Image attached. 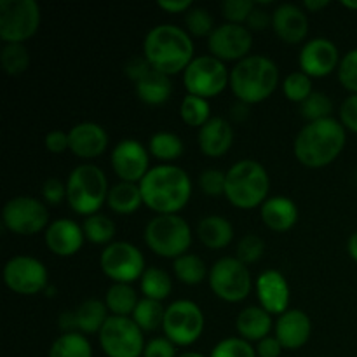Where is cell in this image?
Masks as SVG:
<instances>
[{
	"label": "cell",
	"instance_id": "ee69618b",
	"mask_svg": "<svg viewBox=\"0 0 357 357\" xmlns=\"http://www.w3.org/2000/svg\"><path fill=\"white\" fill-rule=\"evenodd\" d=\"M265 253V241L261 239L257 234H246L244 237H241L239 243H237V251L236 258L243 261L244 265L257 264Z\"/></svg>",
	"mask_w": 357,
	"mask_h": 357
},
{
	"label": "cell",
	"instance_id": "d4e9b609",
	"mask_svg": "<svg viewBox=\"0 0 357 357\" xmlns=\"http://www.w3.org/2000/svg\"><path fill=\"white\" fill-rule=\"evenodd\" d=\"M260 218L267 229L274 232H288L298 222V208L286 195H274L260 206Z\"/></svg>",
	"mask_w": 357,
	"mask_h": 357
},
{
	"label": "cell",
	"instance_id": "44dd1931",
	"mask_svg": "<svg viewBox=\"0 0 357 357\" xmlns=\"http://www.w3.org/2000/svg\"><path fill=\"white\" fill-rule=\"evenodd\" d=\"M272 30L286 44H300L309 33V17L303 7L281 3L272 10Z\"/></svg>",
	"mask_w": 357,
	"mask_h": 357
},
{
	"label": "cell",
	"instance_id": "5b68a950",
	"mask_svg": "<svg viewBox=\"0 0 357 357\" xmlns=\"http://www.w3.org/2000/svg\"><path fill=\"white\" fill-rule=\"evenodd\" d=\"M268 190L271 178L258 160H237L225 173V197L236 208H260L268 199Z\"/></svg>",
	"mask_w": 357,
	"mask_h": 357
},
{
	"label": "cell",
	"instance_id": "e0dca14e",
	"mask_svg": "<svg viewBox=\"0 0 357 357\" xmlns=\"http://www.w3.org/2000/svg\"><path fill=\"white\" fill-rule=\"evenodd\" d=\"M110 162L121 181L139 183L150 171V152L138 139L126 138L114 146Z\"/></svg>",
	"mask_w": 357,
	"mask_h": 357
},
{
	"label": "cell",
	"instance_id": "60d3db41",
	"mask_svg": "<svg viewBox=\"0 0 357 357\" xmlns=\"http://www.w3.org/2000/svg\"><path fill=\"white\" fill-rule=\"evenodd\" d=\"M282 93L289 101L302 105L314 93L312 79L303 72L289 73L284 82H282Z\"/></svg>",
	"mask_w": 357,
	"mask_h": 357
},
{
	"label": "cell",
	"instance_id": "8d00e7d4",
	"mask_svg": "<svg viewBox=\"0 0 357 357\" xmlns=\"http://www.w3.org/2000/svg\"><path fill=\"white\" fill-rule=\"evenodd\" d=\"M180 117L190 128L201 129L211 119V105H209V101L206 98L187 94L181 100Z\"/></svg>",
	"mask_w": 357,
	"mask_h": 357
},
{
	"label": "cell",
	"instance_id": "be15d7a7",
	"mask_svg": "<svg viewBox=\"0 0 357 357\" xmlns=\"http://www.w3.org/2000/svg\"><path fill=\"white\" fill-rule=\"evenodd\" d=\"M178 357H206V356H202L201 352H194V351H187V352H181L180 356Z\"/></svg>",
	"mask_w": 357,
	"mask_h": 357
},
{
	"label": "cell",
	"instance_id": "b9f144b4",
	"mask_svg": "<svg viewBox=\"0 0 357 357\" xmlns=\"http://www.w3.org/2000/svg\"><path fill=\"white\" fill-rule=\"evenodd\" d=\"M209 357H258L257 349L241 337H229L213 347Z\"/></svg>",
	"mask_w": 357,
	"mask_h": 357
},
{
	"label": "cell",
	"instance_id": "9f6ffc18",
	"mask_svg": "<svg viewBox=\"0 0 357 357\" xmlns=\"http://www.w3.org/2000/svg\"><path fill=\"white\" fill-rule=\"evenodd\" d=\"M157 6L171 14H187L194 7L192 0H159Z\"/></svg>",
	"mask_w": 357,
	"mask_h": 357
},
{
	"label": "cell",
	"instance_id": "5bb4252c",
	"mask_svg": "<svg viewBox=\"0 0 357 357\" xmlns=\"http://www.w3.org/2000/svg\"><path fill=\"white\" fill-rule=\"evenodd\" d=\"M2 223L16 236H35L49 227V211L40 199L17 195L3 206Z\"/></svg>",
	"mask_w": 357,
	"mask_h": 357
},
{
	"label": "cell",
	"instance_id": "8fae6325",
	"mask_svg": "<svg viewBox=\"0 0 357 357\" xmlns=\"http://www.w3.org/2000/svg\"><path fill=\"white\" fill-rule=\"evenodd\" d=\"M183 84L188 94L208 100L225 91L230 84V72L215 56H195L183 72Z\"/></svg>",
	"mask_w": 357,
	"mask_h": 357
},
{
	"label": "cell",
	"instance_id": "e575fe53",
	"mask_svg": "<svg viewBox=\"0 0 357 357\" xmlns=\"http://www.w3.org/2000/svg\"><path fill=\"white\" fill-rule=\"evenodd\" d=\"M183 142L178 135L171 131H159L155 135L150 136L149 142V152L155 159L164 160V162H171L183 155Z\"/></svg>",
	"mask_w": 357,
	"mask_h": 357
},
{
	"label": "cell",
	"instance_id": "7402d4cb",
	"mask_svg": "<svg viewBox=\"0 0 357 357\" xmlns=\"http://www.w3.org/2000/svg\"><path fill=\"white\" fill-rule=\"evenodd\" d=\"M68 139L70 150L84 160L96 159L108 149V135L98 122H79L68 131Z\"/></svg>",
	"mask_w": 357,
	"mask_h": 357
},
{
	"label": "cell",
	"instance_id": "83f0119b",
	"mask_svg": "<svg viewBox=\"0 0 357 357\" xmlns=\"http://www.w3.org/2000/svg\"><path fill=\"white\" fill-rule=\"evenodd\" d=\"M135 93L139 101L157 107V105H162L169 100L171 94H173V84H171L169 77L157 72V70H152L135 84Z\"/></svg>",
	"mask_w": 357,
	"mask_h": 357
},
{
	"label": "cell",
	"instance_id": "4dcf8cb0",
	"mask_svg": "<svg viewBox=\"0 0 357 357\" xmlns=\"http://www.w3.org/2000/svg\"><path fill=\"white\" fill-rule=\"evenodd\" d=\"M138 302L139 298L136 289L131 284H122V282H114L105 295V303L112 316L131 317Z\"/></svg>",
	"mask_w": 357,
	"mask_h": 357
},
{
	"label": "cell",
	"instance_id": "52a82bcc",
	"mask_svg": "<svg viewBox=\"0 0 357 357\" xmlns=\"http://www.w3.org/2000/svg\"><path fill=\"white\" fill-rule=\"evenodd\" d=\"M145 243L157 257L176 258L192 246V227L180 215H155L145 227Z\"/></svg>",
	"mask_w": 357,
	"mask_h": 357
},
{
	"label": "cell",
	"instance_id": "bcb514c9",
	"mask_svg": "<svg viewBox=\"0 0 357 357\" xmlns=\"http://www.w3.org/2000/svg\"><path fill=\"white\" fill-rule=\"evenodd\" d=\"M255 6H257V2H253V0H225V2H222V13L227 23L246 24L248 16L255 9Z\"/></svg>",
	"mask_w": 357,
	"mask_h": 357
},
{
	"label": "cell",
	"instance_id": "ac0fdd59",
	"mask_svg": "<svg viewBox=\"0 0 357 357\" xmlns=\"http://www.w3.org/2000/svg\"><path fill=\"white\" fill-rule=\"evenodd\" d=\"M340 52L335 42L326 37L310 38L303 44L300 51V72L312 77H326L338 70L340 65Z\"/></svg>",
	"mask_w": 357,
	"mask_h": 357
},
{
	"label": "cell",
	"instance_id": "f546056e",
	"mask_svg": "<svg viewBox=\"0 0 357 357\" xmlns=\"http://www.w3.org/2000/svg\"><path fill=\"white\" fill-rule=\"evenodd\" d=\"M108 208L117 215H132L143 204L139 183H129V181H119L112 185L107 197Z\"/></svg>",
	"mask_w": 357,
	"mask_h": 357
},
{
	"label": "cell",
	"instance_id": "ba28073f",
	"mask_svg": "<svg viewBox=\"0 0 357 357\" xmlns=\"http://www.w3.org/2000/svg\"><path fill=\"white\" fill-rule=\"evenodd\" d=\"M209 288L223 302H243L253 288L250 268L236 257L220 258L209 271Z\"/></svg>",
	"mask_w": 357,
	"mask_h": 357
},
{
	"label": "cell",
	"instance_id": "9c48e42d",
	"mask_svg": "<svg viewBox=\"0 0 357 357\" xmlns=\"http://www.w3.org/2000/svg\"><path fill=\"white\" fill-rule=\"evenodd\" d=\"M40 6L35 0H0V38L23 44L40 26Z\"/></svg>",
	"mask_w": 357,
	"mask_h": 357
},
{
	"label": "cell",
	"instance_id": "816d5d0a",
	"mask_svg": "<svg viewBox=\"0 0 357 357\" xmlns=\"http://www.w3.org/2000/svg\"><path fill=\"white\" fill-rule=\"evenodd\" d=\"M340 122L345 129L357 135V94H351L340 105Z\"/></svg>",
	"mask_w": 357,
	"mask_h": 357
},
{
	"label": "cell",
	"instance_id": "11a10c76",
	"mask_svg": "<svg viewBox=\"0 0 357 357\" xmlns=\"http://www.w3.org/2000/svg\"><path fill=\"white\" fill-rule=\"evenodd\" d=\"M257 356L258 357H279L282 354V345L275 337H267L257 344Z\"/></svg>",
	"mask_w": 357,
	"mask_h": 357
},
{
	"label": "cell",
	"instance_id": "d6986e66",
	"mask_svg": "<svg viewBox=\"0 0 357 357\" xmlns=\"http://www.w3.org/2000/svg\"><path fill=\"white\" fill-rule=\"evenodd\" d=\"M260 307H264L268 314L281 316L286 310H289L291 302V289H289L288 279L284 274L275 268H267L258 275L255 282Z\"/></svg>",
	"mask_w": 357,
	"mask_h": 357
},
{
	"label": "cell",
	"instance_id": "f35d334b",
	"mask_svg": "<svg viewBox=\"0 0 357 357\" xmlns=\"http://www.w3.org/2000/svg\"><path fill=\"white\" fill-rule=\"evenodd\" d=\"M0 65L7 75H21L30 66V51L24 44H6L0 51Z\"/></svg>",
	"mask_w": 357,
	"mask_h": 357
},
{
	"label": "cell",
	"instance_id": "484cf974",
	"mask_svg": "<svg viewBox=\"0 0 357 357\" xmlns=\"http://www.w3.org/2000/svg\"><path fill=\"white\" fill-rule=\"evenodd\" d=\"M272 326H274V323H272V314H268L260 305L246 307V309H243L237 314V333H239L241 338L250 342V344H253V342L258 344L260 340L267 338Z\"/></svg>",
	"mask_w": 357,
	"mask_h": 357
},
{
	"label": "cell",
	"instance_id": "ffe728a7",
	"mask_svg": "<svg viewBox=\"0 0 357 357\" xmlns=\"http://www.w3.org/2000/svg\"><path fill=\"white\" fill-rule=\"evenodd\" d=\"M44 239L51 253L66 258L73 257L82 250L86 236H84L82 225L70 218H58L49 223Z\"/></svg>",
	"mask_w": 357,
	"mask_h": 357
},
{
	"label": "cell",
	"instance_id": "603a6c76",
	"mask_svg": "<svg viewBox=\"0 0 357 357\" xmlns=\"http://www.w3.org/2000/svg\"><path fill=\"white\" fill-rule=\"evenodd\" d=\"M275 338L282 349L286 351H298L307 342L310 340L312 333V321L307 316V312L300 309H289L279 316L275 321Z\"/></svg>",
	"mask_w": 357,
	"mask_h": 357
},
{
	"label": "cell",
	"instance_id": "f1b7e54d",
	"mask_svg": "<svg viewBox=\"0 0 357 357\" xmlns=\"http://www.w3.org/2000/svg\"><path fill=\"white\" fill-rule=\"evenodd\" d=\"M108 307L105 300L89 298L84 300L79 307L75 309V321H77V331L82 335H93L100 333L101 328L108 321Z\"/></svg>",
	"mask_w": 357,
	"mask_h": 357
},
{
	"label": "cell",
	"instance_id": "8992f818",
	"mask_svg": "<svg viewBox=\"0 0 357 357\" xmlns=\"http://www.w3.org/2000/svg\"><path fill=\"white\" fill-rule=\"evenodd\" d=\"M108 192L107 174L94 164H80L66 178V201L77 215L86 218L100 213L101 206L107 202Z\"/></svg>",
	"mask_w": 357,
	"mask_h": 357
},
{
	"label": "cell",
	"instance_id": "d6a6232c",
	"mask_svg": "<svg viewBox=\"0 0 357 357\" xmlns=\"http://www.w3.org/2000/svg\"><path fill=\"white\" fill-rule=\"evenodd\" d=\"M139 289L143 293V298L162 302L171 295L173 281H171L169 274L166 271L159 267H150L146 268L145 274L139 279Z\"/></svg>",
	"mask_w": 357,
	"mask_h": 357
},
{
	"label": "cell",
	"instance_id": "7bdbcfd3",
	"mask_svg": "<svg viewBox=\"0 0 357 357\" xmlns=\"http://www.w3.org/2000/svg\"><path fill=\"white\" fill-rule=\"evenodd\" d=\"M185 24H187L188 33L194 37H209L216 28L209 10L199 6H194L185 14Z\"/></svg>",
	"mask_w": 357,
	"mask_h": 357
},
{
	"label": "cell",
	"instance_id": "3957f363",
	"mask_svg": "<svg viewBox=\"0 0 357 357\" xmlns=\"http://www.w3.org/2000/svg\"><path fill=\"white\" fill-rule=\"evenodd\" d=\"M143 56L153 70L167 77L185 72L195 58L192 35L176 24H157L145 35Z\"/></svg>",
	"mask_w": 357,
	"mask_h": 357
},
{
	"label": "cell",
	"instance_id": "cb8c5ba5",
	"mask_svg": "<svg viewBox=\"0 0 357 357\" xmlns=\"http://www.w3.org/2000/svg\"><path fill=\"white\" fill-rule=\"evenodd\" d=\"M199 149L206 157L218 159L230 150L234 143V128L227 119L211 117L197 135Z\"/></svg>",
	"mask_w": 357,
	"mask_h": 357
},
{
	"label": "cell",
	"instance_id": "f6af8a7d",
	"mask_svg": "<svg viewBox=\"0 0 357 357\" xmlns=\"http://www.w3.org/2000/svg\"><path fill=\"white\" fill-rule=\"evenodd\" d=\"M338 80L352 94H357V47L342 56L338 65Z\"/></svg>",
	"mask_w": 357,
	"mask_h": 357
},
{
	"label": "cell",
	"instance_id": "7dc6e473",
	"mask_svg": "<svg viewBox=\"0 0 357 357\" xmlns=\"http://www.w3.org/2000/svg\"><path fill=\"white\" fill-rule=\"evenodd\" d=\"M199 188L209 197L225 195V173L220 169H206L199 176Z\"/></svg>",
	"mask_w": 357,
	"mask_h": 357
},
{
	"label": "cell",
	"instance_id": "db71d44e",
	"mask_svg": "<svg viewBox=\"0 0 357 357\" xmlns=\"http://www.w3.org/2000/svg\"><path fill=\"white\" fill-rule=\"evenodd\" d=\"M45 149L51 153H63L70 149V139L68 132L59 131V129H54V131L47 132L45 136Z\"/></svg>",
	"mask_w": 357,
	"mask_h": 357
},
{
	"label": "cell",
	"instance_id": "7a4b0ae2",
	"mask_svg": "<svg viewBox=\"0 0 357 357\" xmlns=\"http://www.w3.org/2000/svg\"><path fill=\"white\" fill-rule=\"evenodd\" d=\"M347 129L338 119L307 122L296 135L293 152L300 164L310 169H321L333 162L345 149Z\"/></svg>",
	"mask_w": 357,
	"mask_h": 357
},
{
	"label": "cell",
	"instance_id": "6125c7cd",
	"mask_svg": "<svg viewBox=\"0 0 357 357\" xmlns=\"http://www.w3.org/2000/svg\"><path fill=\"white\" fill-rule=\"evenodd\" d=\"M342 6L347 7V9L357 10V0H344V2H342Z\"/></svg>",
	"mask_w": 357,
	"mask_h": 357
},
{
	"label": "cell",
	"instance_id": "9a60e30c",
	"mask_svg": "<svg viewBox=\"0 0 357 357\" xmlns=\"http://www.w3.org/2000/svg\"><path fill=\"white\" fill-rule=\"evenodd\" d=\"M3 282L16 295L33 296L45 291L49 286V272L38 258L16 255L9 258L2 271Z\"/></svg>",
	"mask_w": 357,
	"mask_h": 357
},
{
	"label": "cell",
	"instance_id": "680465c9",
	"mask_svg": "<svg viewBox=\"0 0 357 357\" xmlns=\"http://www.w3.org/2000/svg\"><path fill=\"white\" fill-rule=\"evenodd\" d=\"M248 108H250V105L241 103V101H237V103L232 107V117H234V121H236V122L246 121L248 115H250V112H248Z\"/></svg>",
	"mask_w": 357,
	"mask_h": 357
},
{
	"label": "cell",
	"instance_id": "f907efd6",
	"mask_svg": "<svg viewBox=\"0 0 357 357\" xmlns=\"http://www.w3.org/2000/svg\"><path fill=\"white\" fill-rule=\"evenodd\" d=\"M152 65L149 63V59L145 56H132L128 61L124 63V73L132 80V82H138L149 72H152Z\"/></svg>",
	"mask_w": 357,
	"mask_h": 357
},
{
	"label": "cell",
	"instance_id": "f5cc1de1",
	"mask_svg": "<svg viewBox=\"0 0 357 357\" xmlns=\"http://www.w3.org/2000/svg\"><path fill=\"white\" fill-rule=\"evenodd\" d=\"M246 26L251 31H261L265 28L272 26V13H268L267 9L261 7V3H257L255 9L251 10V14L246 20Z\"/></svg>",
	"mask_w": 357,
	"mask_h": 357
},
{
	"label": "cell",
	"instance_id": "ab89813d",
	"mask_svg": "<svg viewBox=\"0 0 357 357\" xmlns=\"http://www.w3.org/2000/svg\"><path fill=\"white\" fill-rule=\"evenodd\" d=\"M300 112H302V117L305 119L307 122L330 119L331 112H333V101L330 100L328 94L314 91V93L300 105Z\"/></svg>",
	"mask_w": 357,
	"mask_h": 357
},
{
	"label": "cell",
	"instance_id": "1f68e13d",
	"mask_svg": "<svg viewBox=\"0 0 357 357\" xmlns=\"http://www.w3.org/2000/svg\"><path fill=\"white\" fill-rule=\"evenodd\" d=\"M174 275L178 281L187 286H197L209 278V271L206 261L194 253H187L176 258L173 264Z\"/></svg>",
	"mask_w": 357,
	"mask_h": 357
},
{
	"label": "cell",
	"instance_id": "681fc988",
	"mask_svg": "<svg viewBox=\"0 0 357 357\" xmlns=\"http://www.w3.org/2000/svg\"><path fill=\"white\" fill-rule=\"evenodd\" d=\"M143 357H178L176 345L166 337H155L146 342Z\"/></svg>",
	"mask_w": 357,
	"mask_h": 357
},
{
	"label": "cell",
	"instance_id": "91938a15",
	"mask_svg": "<svg viewBox=\"0 0 357 357\" xmlns=\"http://www.w3.org/2000/svg\"><path fill=\"white\" fill-rule=\"evenodd\" d=\"M328 6H330V0H305L303 2V9H307L309 13H316V10L324 9Z\"/></svg>",
	"mask_w": 357,
	"mask_h": 357
},
{
	"label": "cell",
	"instance_id": "4fadbf2b",
	"mask_svg": "<svg viewBox=\"0 0 357 357\" xmlns=\"http://www.w3.org/2000/svg\"><path fill=\"white\" fill-rule=\"evenodd\" d=\"M100 267L108 279L122 284L138 281L146 271L142 251L126 241H114L105 246L100 255Z\"/></svg>",
	"mask_w": 357,
	"mask_h": 357
},
{
	"label": "cell",
	"instance_id": "30bf717a",
	"mask_svg": "<svg viewBox=\"0 0 357 357\" xmlns=\"http://www.w3.org/2000/svg\"><path fill=\"white\" fill-rule=\"evenodd\" d=\"M164 337L176 347H188L204 331V314L192 300H176L166 307L162 323Z\"/></svg>",
	"mask_w": 357,
	"mask_h": 357
},
{
	"label": "cell",
	"instance_id": "94428289",
	"mask_svg": "<svg viewBox=\"0 0 357 357\" xmlns=\"http://www.w3.org/2000/svg\"><path fill=\"white\" fill-rule=\"evenodd\" d=\"M347 251L351 255V258L354 261H357V230L349 237V243H347Z\"/></svg>",
	"mask_w": 357,
	"mask_h": 357
},
{
	"label": "cell",
	"instance_id": "d590c367",
	"mask_svg": "<svg viewBox=\"0 0 357 357\" xmlns=\"http://www.w3.org/2000/svg\"><path fill=\"white\" fill-rule=\"evenodd\" d=\"M166 307L162 302H155L150 298H139L131 319L135 321L142 331H155L162 328Z\"/></svg>",
	"mask_w": 357,
	"mask_h": 357
},
{
	"label": "cell",
	"instance_id": "e7e4bbea",
	"mask_svg": "<svg viewBox=\"0 0 357 357\" xmlns=\"http://www.w3.org/2000/svg\"><path fill=\"white\" fill-rule=\"evenodd\" d=\"M54 291H56V289L52 288V286H47V289H45V293H47V296H54Z\"/></svg>",
	"mask_w": 357,
	"mask_h": 357
},
{
	"label": "cell",
	"instance_id": "4316f807",
	"mask_svg": "<svg viewBox=\"0 0 357 357\" xmlns=\"http://www.w3.org/2000/svg\"><path fill=\"white\" fill-rule=\"evenodd\" d=\"M197 237L209 250H223L234 241V227L223 216H204L197 223Z\"/></svg>",
	"mask_w": 357,
	"mask_h": 357
},
{
	"label": "cell",
	"instance_id": "6f0895ef",
	"mask_svg": "<svg viewBox=\"0 0 357 357\" xmlns=\"http://www.w3.org/2000/svg\"><path fill=\"white\" fill-rule=\"evenodd\" d=\"M59 330L63 331V333H73V331H77V321H75V310H66V312H63L61 316H59Z\"/></svg>",
	"mask_w": 357,
	"mask_h": 357
},
{
	"label": "cell",
	"instance_id": "7c38bea8",
	"mask_svg": "<svg viewBox=\"0 0 357 357\" xmlns=\"http://www.w3.org/2000/svg\"><path fill=\"white\" fill-rule=\"evenodd\" d=\"M98 337L107 357H143L145 338L131 317L110 316Z\"/></svg>",
	"mask_w": 357,
	"mask_h": 357
},
{
	"label": "cell",
	"instance_id": "74e56055",
	"mask_svg": "<svg viewBox=\"0 0 357 357\" xmlns=\"http://www.w3.org/2000/svg\"><path fill=\"white\" fill-rule=\"evenodd\" d=\"M82 229L86 241H89V243L105 244V246L114 243L115 223L107 215H103V213L87 216L82 223Z\"/></svg>",
	"mask_w": 357,
	"mask_h": 357
},
{
	"label": "cell",
	"instance_id": "c3c4849f",
	"mask_svg": "<svg viewBox=\"0 0 357 357\" xmlns=\"http://www.w3.org/2000/svg\"><path fill=\"white\" fill-rule=\"evenodd\" d=\"M40 194L42 199H44L47 204H59L63 199H66V183H63L59 178H47V180L42 183Z\"/></svg>",
	"mask_w": 357,
	"mask_h": 357
},
{
	"label": "cell",
	"instance_id": "6da1fadb",
	"mask_svg": "<svg viewBox=\"0 0 357 357\" xmlns=\"http://www.w3.org/2000/svg\"><path fill=\"white\" fill-rule=\"evenodd\" d=\"M139 190L143 204L155 215H178L190 201L192 180L174 164H159L139 181Z\"/></svg>",
	"mask_w": 357,
	"mask_h": 357
},
{
	"label": "cell",
	"instance_id": "277c9868",
	"mask_svg": "<svg viewBox=\"0 0 357 357\" xmlns=\"http://www.w3.org/2000/svg\"><path fill=\"white\" fill-rule=\"evenodd\" d=\"M230 89L237 101L258 105L271 98L279 86V68L271 58L248 56L230 70Z\"/></svg>",
	"mask_w": 357,
	"mask_h": 357
},
{
	"label": "cell",
	"instance_id": "836d02e7",
	"mask_svg": "<svg viewBox=\"0 0 357 357\" xmlns=\"http://www.w3.org/2000/svg\"><path fill=\"white\" fill-rule=\"evenodd\" d=\"M49 357H93V347L86 335L79 331L63 333L52 342Z\"/></svg>",
	"mask_w": 357,
	"mask_h": 357
},
{
	"label": "cell",
	"instance_id": "2e32d148",
	"mask_svg": "<svg viewBox=\"0 0 357 357\" xmlns=\"http://www.w3.org/2000/svg\"><path fill=\"white\" fill-rule=\"evenodd\" d=\"M253 47V31L246 24L223 23L208 37V49L220 61H237L250 56Z\"/></svg>",
	"mask_w": 357,
	"mask_h": 357
}]
</instances>
